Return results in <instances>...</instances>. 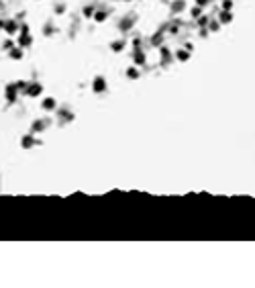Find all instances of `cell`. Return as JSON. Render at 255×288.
Instances as JSON below:
<instances>
[{"label":"cell","instance_id":"1","mask_svg":"<svg viewBox=\"0 0 255 288\" xmlns=\"http://www.w3.org/2000/svg\"><path fill=\"white\" fill-rule=\"evenodd\" d=\"M198 2H200V4H204V0H198Z\"/></svg>","mask_w":255,"mask_h":288}]
</instances>
